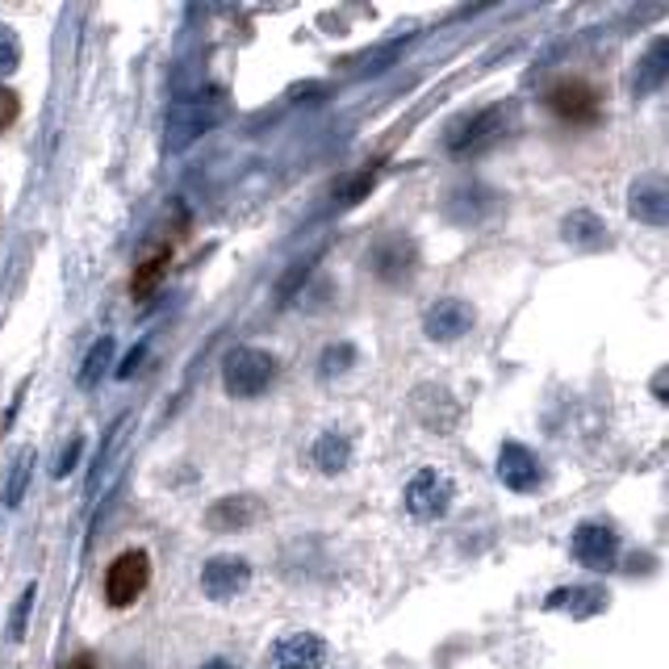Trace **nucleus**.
I'll use <instances>...</instances> for the list:
<instances>
[{"label":"nucleus","mask_w":669,"mask_h":669,"mask_svg":"<svg viewBox=\"0 0 669 669\" xmlns=\"http://www.w3.org/2000/svg\"><path fill=\"white\" fill-rule=\"evenodd\" d=\"M222 118H227L222 88H201V92H193L185 101H176V109L167 113V151H185L188 143L209 134Z\"/></svg>","instance_id":"f257e3e1"},{"label":"nucleus","mask_w":669,"mask_h":669,"mask_svg":"<svg viewBox=\"0 0 669 669\" xmlns=\"http://www.w3.org/2000/svg\"><path fill=\"white\" fill-rule=\"evenodd\" d=\"M276 381V355L268 348H234L222 360V390L230 397H260Z\"/></svg>","instance_id":"f03ea898"},{"label":"nucleus","mask_w":669,"mask_h":669,"mask_svg":"<svg viewBox=\"0 0 669 669\" xmlns=\"http://www.w3.org/2000/svg\"><path fill=\"white\" fill-rule=\"evenodd\" d=\"M402 502H406V515H410V519L436 523L452 511V502H457V485H452V478H448L443 469H431V464H427V469H418L415 478L406 481Z\"/></svg>","instance_id":"7ed1b4c3"},{"label":"nucleus","mask_w":669,"mask_h":669,"mask_svg":"<svg viewBox=\"0 0 669 669\" xmlns=\"http://www.w3.org/2000/svg\"><path fill=\"white\" fill-rule=\"evenodd\" d=\"M146 582H151V557L143 548H130L113 564L105 569V603L109 606H134L143 599Z\"/></svg>","instance_id":"20e7f679"},{"label":"nucleus","mask_w":669,"mask_h":669,"mask_svg":"<svg viewBox=\"0 0 669 669\" xmlns=\"http://www.w3.org/2000/svg\"><path fill=\"white\" fill-rule=\"evenodd\" d=\"M569 548H573V557H578L585 569H594V573H606V569H615V561H619V536H615L611 523H599V519L578 523Z\"/></svg>","instance_id":"39448f33"},{"label":"nucleus","mask_w":669,"mask_h":669,"mask_svg":"<svg viewBox=\"0 0 669 669\" xmlns=\"http://www.w3.org/2000/svg\"><path fill=\"white\" fill-rule=\"evenodd\" d=\"M473 322H478V314H473V306L464 297H439L436 306L427 310V318H423V331L436 343H452V339L473 331Z\"/></svg>","instance_id":"423d86ee"},{"label":"nucleus","mask_w":669,"mask_h":669,"mask_svg":"<svg viewBox=\"0 0 669 669\" xmlns=\"http://www.w3.org/2000/svg\"><path fill=\"white\" fill-rule=\"evenodd\" d=\"M627 213L645 227H669V180L666 176H640L627 188Z\"/></svg>","instance_id":"0eeeda50"},{"label":"nucleus","mask_w":669,"mask_h":669,"mask_svg":"<svg viewBox=\"0 0 669 669\" xmlns=\"http://www.w3.org/2000/svg\"><path fill=\"white\" fill-rule=\"evenodd\" d=\"M369 264H373V272L385 281V285H402V281H410V276H415L418 248L406 239V234H390V239H381V243L373 248Z\"/></svg>","instance_id":"6e6552de"},{"label":"nucleus","mask_w":669,"mask_h":669,"mask_svg":"<svg viewBox=\"0 0 669 669\" xmlns=\"http://www.w3.org/2000/svg\"><path fill=\"white\" fill-rule=\"evenodd\" d=\"M322 661H327V640L314 632L281 636L268 652V669H322Z\"/></svg>","instance_id":"1a4fd4ad"},{"label":"nucleus","mask_w":669,"mask_h":669,"mask_svg":"<svg viewBox=\"0 0 669 669\" xmlns=\"http://www.w3.org/2000/svg\"><path fill=\"white\" fill-rule=\"evenodd\" d=\"M251 582V564L243 561V557H213V561H206V569H201V590H206V599H213V603H227V599H234V594H243Z\"/></svg>","instance_id":"9d476101"},{"label":"nucleus","mask_w":669,"mask_h":669,"mask_svg":"<svg viewBox=\"0 0 669 669\" xmlns=\"http://www.w3.org/2000/svg\"><path fill=\"white\" fill-rule=\"evenodd\" d=\"M498 481L506 485V490H515V494H531V490H540L544 469H540V460H536V452H531V448H523V443H502Z\"/></svg>","instance_id":"9b49d317"},{"label":"nucleus","mask_w":669,"mask_h":669,"mask_svg":"<svg viewBox=\"0 0 669 669\" xmlns=\"http://www.w3.org/2000/svg\"><path fill=\"white\" fill-rule=\"evenodd\" d=\"M502 125H506V105L481 109L478 118H469V122L448 139V146H452V155H473V151H481V146H490L498 139Z\"/></svg>","instance_id":"f8f14e48"},{"label":"nucleus","mask_w":669,"mask_h":669,"mask_svg":"<svg viewBox=\"0 0 669 669\" xmlns=\"http://www.w3.org/2000/svg\"><path fill=\"white\" fill-rule=\"evenodd\" d=\"M260 498H251V494H230V498H218L209 502L206 511V527L209 531H243L251 523L260 519Z\"/></svg>","instance_id":"ddd939ff"},{"label":"nucleus","mask_w":669,"mask_h":669,"mask_svg":"<svg viewBox=\"0 0 669 669\" xmlns=\"http://www.w3.org/2000/svg\"><path fill=\"white\" fill-rule=\"evenodd\" d=\"M666 80H669V34H666V39L648 42V51L636 59V80H632V92H636V97H648V92H657Z\"/></svg>","instance_id":"4468645a"},{"label":"nucleus","mask_w":669,"mask_h":669,"mask_svg":"<svg viewBox=\"0 0 669 669\" xmlns=\"http://www.w3.org/2000/svg\"><path fill=\"white\" fill-rule=\"evenodd\" d=\"M548 105H552L561 118H569V122H590V118L599 113L594 92H590L582 80H561L552 92H548Z\"/></svg>","instance_id":"2eb2a0df"},{"label":"nucleus","mask_w":669,"mask_h":669,"mask_svg":"<svg viewBox=\"0 0 669 669\" xmlns=\"http://www.w3.org/2000/svg\"><path fill=\"white\" fill-rule=\"evenodd\" d=\"M310 460L318 473H343L348 460H352V439L343 436V431H322V436L314 439Z\"/></svg>","instance_id":"dca6fc26"},{"label":"nucleus","mask_w":669,"mask_h":669,"mask_svg":"<svg viewBox=\"0 0 669 669\" xmlns=\"http://www.w3.org/2000/svg\"><path fill=\"white\" fill-rule=\"evenodd\" d=\"M561 234L569 243H578V248H603L606 243V227L599 213H590V209H573L569 218L561 222Z\"/></svg>","instance_id":"f3484780"},{"label":"nucleus","mask_w":669,"mask_h":669,"mask_svg":"<svg viewBox=\"0 0 669 669\" xmlns=\"http://www.w3.org/2000/svg\"><path fill=\"white\" fill-rule=\"evenodd\" d=\"M606 603H611V599H606V590H599V585H573V590L548 594V606H569L573 615H594V611H603Z\"/></svg>","instance_id":"a211bd4d"},{"label":"nucleus","mask_w":669,"mask_h":669,"mask_svg":"<svg viewBox=\"0 0 669 669\" xmlns=\"http://www.w3.org/2000/svg\"><path fill=\"white\" fill-rule=\"evenodd\" d=\"M30 469H34V448L13 452V460H9V478H4V490H0L4 506H18V502L25 498V490H30Z\"/></svg>","instance_id":"6ab92c4d"},{"label":"nucleus","mask_w":669,"mask_h":669,"mask_svg":"<svg viewBox=\"0 0 669 669\" xmlns=\"http://www.w3.org/2000/svg\"><path fill=\"white\" fill-rule=\"evenodd\" d=\"M113 369V339L109 334H101L92 348H88V355H84V364H80V385L88 390V385H97L105 373Z\"/></svg>","instance_id":"aec40b11"},{"label":"nucleus","mask_w":669,"mask_h":669,"mask_svg":"<svg viewBox=\"0 0 669 669\" xmlns=\"http://www.w3.org/2000/svg\"><path fill=\"white\" fill-rule=\"evenodd\" d=\"M34 599H39V585H25V594L13 606V619H9V640L13 645L25 640V627H30V615H34Z\"/></svg>","instance_id":"412c9836"},{"label":"nucleus","mask_w":669,"mask_h":669,"mask_svg":"<svg viewBox=\"0 0 669 669\" xmlns=\"http://www.w3.org/2000/svg\"><path fill=\"white\" fill-rule=\"evenodd\" d=\"M164 264H167V251H160V255H146L143 264H139V272H134V293H139V297H146V293L160 285Z\"/></svg>","instance_id":"4be33fe9"},{"label":"nucleus","mask_w":669,"mask_h":669,"mask_svg":"<svg viewBox=\"0 0 669 669\" xmlns=\"http://www.w3.org/2000/svg\"><path fill=\"white\" fill-rule=\"evenodd\" d=\"M352 360H355L352 343H331L318 364H322V376H334V373H348V369H352Z\"/></svg>","instance_id":"5701e85b"},{"label":"nucleus","mask_w":669,"mask_h":669,"mask_svg":"<svg viewBox=\"0 0 669 669\" xmlns=\"http://www.w3.org/2000/svg\"><path fill=\"white\" fill-rule=\"evenodd\" d=\"M21 63V42L13 34V25H0V76H9V72H18Z\"/></svg>","instance_id":"b1692460"},{"label":"nucleus","mask_w":669,"mask_h":669,"mask_svg":"<svg viewBox=\"0 0 669 669\" xmlns=\"http://www.w3.org/2000/svg\"><path fill=\"white\" fill-rule=\"evenodd\" d=\"M18 118H21V97L13 92V88H4V84H0V130H9Z\"/></svg>","instance_id":"393cba45"},{"label":"nucleus","mask_w":669,"mask_h":669,"mask_svg":"<svg viewBox=\"0 0 669 669\" xmlns=\"http://www.w3.org/2000/svg\"><path fill=\"white\" fill-rule=\"evenodd\" d=\"M80 448H84V439H67V448H63V457L55 460V478H67L72 469H76V460H80Z\"/></svg>","instance_id":"a878e982"},{"label":"nucleus","mask_w":669,"mask_h":669,"mask_svg":"<svg viewBox=\"0 0 669 669\" xmlns=\"http://www.w3.org/2000/svg\"><path fill=\"white\" fill-rule=\"evenodd\" d=\"M63 669H97V661H92V652H76Z\"/></svg>","instance_id":"bb28decb"},{"label":"nucleus","mask_w":669,"mask_h":669,"mask_svg":"<svg viewBox=\"0 0 669 669\" xmlns=\"http://www.w3.org/2000/svg\"><path fill=\"white\" fill-rule=\"evenodd\" d=\"M139 360H143V348H134V352H130V360H125V364H118V376L134 373V364H139Z\"/></svg>","instance_id":"cd10ccee"},{"label":"nucleus","mask_w":669,"mask_h":669,"mask_svg":"<svg viewBox=\"0 0 669 669\" xmlns=\"http://www.w3.org/2000/svg\"><path fill=\"white\" fill-rule=\"evenodd\" d=\"M201 669H239V666H230V661H222V657H213V661H206Z\"/></svg>","instance_id":"c85d7f7f"}]
</instances>
